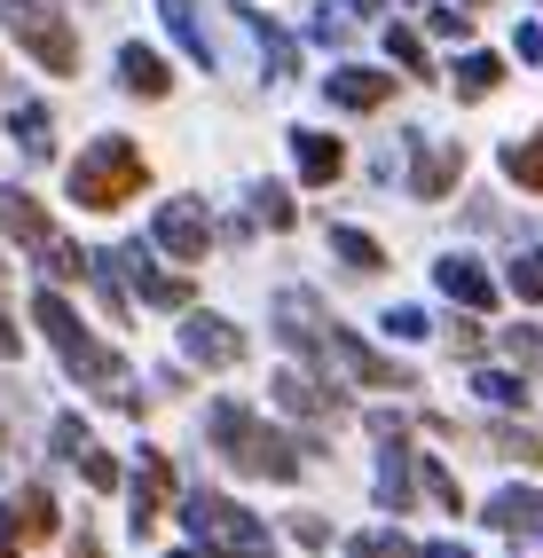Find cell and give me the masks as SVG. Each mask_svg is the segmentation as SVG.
I'll list each match as a JSON object with an SVG mask.
<instances>
[{"instance_id":"27","label":"cell","mask_w":543,"mask_h":558,"mask_svg":"<svg viewBox=\"0 0 543 558\" xmlns=\"http://www.w3.org/2000/svg\"><path fill=\"white\" fill-rule=\"evenodd\" d=\"M347 558H425V550H418L410 535H354Z\"/></svg>"},{"instance_id":"2","label":"cell","mask_w":543,"mask_h":558,"mask_svg":"<svg viewBox=\"0 0 543 558\" xmlns=\"http://www.w3.org/2000/svg\"><path fill=\"white\" fill-rule=\"evenodd\" d=\"M205 425H213V449H221L237 472H261V480H300V457H292V440H283V433H268L261 417H252V409L221 401Z\"/></svg>"},{"instance_id":"19","label":"cell","mask_w":543,"mask_h":558,"mask_svg":"<svg viewBox=\"0 0 543 558\" xmlns=\"http://www.w3.org/2000/svg\"><path fill=\"white\" fill-rule=\"evenodd\" d=\"M292 158H300L307 181H339V166H347V150L331 134H292Z\"/></svg>"},{"instance_id":"31","label":"cell","mask_w":543,"mask_h":558,"mask_svg":"<svg viewBox=\"0 0 543 558\" xmlns=\"http://www.w3.org/2000/svg\"><path fill=\"white\" fill-rule=\"evenodd\" d=\"M512 291H520V300H543V252H520L512 259Z\"/></svg>"},{"instance_id":"12","label":"cell","mask_w":543,"mask_h":558,"mask_svg":"<svg viewBox=\"0 0 543 558\" xmlns=\"http://www.w3.org/2000/svg\"><path fill=\"white\" fill-rule=\"evenodd\" d=\"M386 95H394V71H362V63L354 71H331V102L339 110H378Z\"/></svg>"},{"instance_id":"3","label":"cell","mask_w":543,"mask_h":558,"mask_svg":"<svg viewBox=\"0 0 543 558\" xmlns=\"http://www.w3.org/2000/svg\"><path fill=\"white\" fill-rule=\"evenodd\" d=\"M32 323H40L48 339H56V354L71 362V378H87L95 393H111V386L126 378V362H119L111 347H102V339H87V330H80V315H71V307L56 300V291H40V300H32Z\"/></svg>"},{"instance_id":"18","label":"cell","mask_w":543,"mask_h":558,"mask_svg":"<svg viewBox=\"0 0 543 558\" xmlns=\"http://www.w3.org/2000/svg\"><path fill=\"white\" fill-rule=\"evenodd\" d=\"M0 527H9V535H56V496H48V488H24Z\"/></svg>"},{"instance_id":"28","label":"cell","mask_w":543,"mask_h":558,"mask_svg":"<svg viewBox=\"0 0 543 558\" xmlns=\"http://www.w3.org/2000/svg\"><path fill=\"white\" fill-rule=\"evenodd\" d=\"M473 386H481V401H496V409H520V401H528V386L512 378V369H481Z\"/></svg>"},{"instance_id":"22","label":"cell","mask_w":543,"mask_h":558,"mask_svg":"<svg viewBox=\"0 0 543 558\" xmlns=\"http://www.w3.org/2000/svg\"><path fill=\"white\" fill-rule=\"evenodd\" d=\"M9 126H16V142H24V158H48V150H56V119H48L40 102H16Z\"/></svg>"},{"instance_id":"1","label":"cell","mask_w":543,"mask_h":558,"mask_svg":"<svg viewBox=\"0 0 543 558\" xmlns=\"http://www.w3.org/2000/svg\"><path fill=\"white\" fill-rule=\"evenodd\" d=\"M142 181H150L142 150H134L126 134H102L95 150L71 166V205H87V213H119L126 197H142Z\"/></svg>"},{"instance_id":"39","label":"cell","mask_w":543,"mask_h":558,"mask_svg":"<svg viewBox=\"0 0 543 558\" xmlns=\"http://www.w3.org/2000/svg\"><path fill=\"white\" fill-rule=\"evenodd\" d=\"M339 9H354V16H378V9H386V0H339Z\"/></svg>"},{"instance_id":"5","label":"cell","mask_w":543,"mask_h":558,"mask_svg":"<svg viewBox=\"0 0 543 558\" xmlns=\"http://www.w3.org/2000/svg\"><path fill=\"white\" fill-rule=\"evenodd\" d=\"M190 535L197 543H213V550H229V558H268V535H261V519L252 511H237L229 496H190Z\"/></svg>"},{"instance_id":"35","label":"cell","mask_w":543,"mask_h":558,"mask_svg":"<svg viewBox=\"0 0 543 558\" xmlns=\"http://www.w3.org/2000/svg\"><path fill=\"white\" fill-rule=\"evenodd\" d=\"M425 24H433V32H442V40H464V32H473V16H464V9H433Z\"/></svg>"},{"instance_id":"24","label":"cell","mask_w":543,"mask_h":558,"mask_svg":"<svg viewBox=\"0 0 543 558\" xmlns=\"http://www.w3.org/2000/svg\"><path fill=\"white\" fill-rule=\"evenodd\" d=\"M331 244H339L347 268H362V276H378V268H386V244H378V236H362V229H331Z\"/></svg>"},{"instance_id":"9","label":"cell","mask_w":543,"mask_h":558,"mask_svg":"<svg viewBox=\"0 0 543 558\" xmlns=\"http://www.w3.org/2000/svg\"><path fill=\"white\" fill-rule=\"evenodd\" d=\"M119 268L134 276V291H142L150 307H190V276H166V268H158V259L142 252V244H126V252H119Z\"/></svg>"},{"instance_id":"40","label":"cell","mask_w":543,"mask_h":558,"mask_svg":"<svg viewBox=\"0 0 543 558\" xmlns=\"http://www.w3.org/2000/svg\"><path fill=\"white\" fill-rule=\"evenodd\" d=\"M425 558H473V550H457V543H433V550H425Z\"/></svg>"},{"instance_id":"6","label":"cell","mask_w":543,"mask_h":558,"mask_svg":"<svg viewBox=\"0 0 543 558\" xmlns=\"http://www.w3.org/2000/svg\"><path fill=\"white\" fill-rule=\"evenodd\" d=\"M315 354H331V362H339V378H354V386H418L402 362L371 354L362 339H347V330H331V323H323V347H315Z\"/></svg>"},{"instance_id":"43","label":"cell","mask_w":543,"mask_h":558,"mask_svg":"<svg viewBox=\"0 0 543 558\" xmlns=\"http://www.w3.org/2000/svg\"><path fill=\"white\" fill-rule=\"evenodd\" d=\"M173 558H197V550H173Z\"/></svg>"},{"instance_id":"26","label":"cell","mask_w":543,"mask_h":558,"mask_svg":"<svg viewBox=\"0 0 543 558\" xmlns=\"http://www.w3.org/2000/svg\"><path fill=\"white\" fill-rule=\"evenodd\" d=\"M488 449H496V457H512V464H543V440L520 433V425H496V433H488Z\"/></svg>"},{"instance_id":"32","label":"cell","mask_w":543,"mask_h":558,"mask_svg":"<svg viewBox=\"0 0 543 558\" xmlns=\"http://www.w3.org/2000/svg\"><path fill=\"white\" fill-rule=\"evenodd\" d=\"M386 330H394V339H425L433 323H425V307H394V315H386Z\"/></svg>"},{"instance_id":"17","label":"cell","mask_w":543,"mask_h":558,"mask_svg":"<svg viewBox=\"0 0 543 558\" xmlns=\"http://www.w3.org/2000/svg\"><path fill=\"white\" fill-rule=\"evenodd\" d=\"M158 16L181 48H190V63H213V40H205V24H197V0H158Z\"/></svg>"},{"instance_id":"41","label":"cell","mask_w":543,"mask_h":558,"mask_svg":"<svg viewBox=\"0 0 543 558\" xmlns=\"http://www.w3.org/2000/svg\"><path fill=\"white\" fill-rule=\"evenodd\" d=\"M0 558H24V550H16V535H9V527H0Z\"/></svg>"},{"instance_id":"33","label":"cell","mask_w":543,"mask_h":558,"mask_svg":"<svg viewBox=\"0 0 543 558\" xmlns=\"http://www.w3.org/2000/svg\"><path fill=\"white\" fill-rule=\"evenodd\" d=\"M80 472H87V488H119V464L95 457V449H80Z\"/></svg>"},{"instance_id":"21","label":"cell","mask_w":543,"mask_h":558,"mask_svg":"<svg viewBox=\"0 0 543 558\" xmlns=\"http://www.w3.org/2000/svg\"><path fill=\"white\" fill-rule=\"evenodd\" d=\"M237 16L252 24V40L268 48V71H300V40H292V32H283V24H268L261 9H237Z\"/></svg>"},{"instance_id":"29","label":"cell","mask_w":543,"mask_h":558,"mask_svg":"<svg viewBox=\"0 0 543 558\" xmlns=\"http://www.w3.org/2000/svg\"><path fill=\"white\" fill-rule=\"evenodd\" d=\"M386 56H394V63H402V71H418V80H425V71H433V63H425V40H418V32H402V24H394V32H386Z\"/></svg>"},{"instance_id":"34","label":"cell","mask_w":543,"mask_h":558,"mask_svg":"<svg viewBox=\"0 0 543 558\" xmlns=\"http://www.w3.org/2000/svg\"><path fill=\"white\" fill-rule=\"evenodd\" d=\"M504 354H512V362H535V354H543V339H535L528 323H512V330H504Z\"/></svg>"},{"instance_id":"42","label":"cell","mask_w":543,"mask_h":558,"mask_svg":"<svg viewBox=\"0 0 543 558\" xmlns=\"http://www.w3.org/2000/svg\"><path fill=\"white\" fill-rule=\"evenodd\" d=\"M464 9H488V0H464Z\"/></svg>"},{"instance_id":"14","label":"cell","mask_w":543,"mask_h":558,"mask_svg":"<svg viewBox=\"0 0 543 558\" xmlns=\"http://www.w3.org/2000/svg\"><path fill=\"white\" fill-rule=\"evenodd\" d=\"M0 229H9L16 244H32V252H40V244L56 236V229H48V213H40V205H32L24 190H0Z\"/></svg>"},{"instance_id":"4","label":"cell","mask_w":543,"mask_h":558,"mask_svg":"<svg viewBox=\"0 0 543 558\" xmlns=\"http://www.w3.org/2000/svg\"><path fill=\"white\" fill-rule=\"evenodd\" d=\"M0 16H9V32L40 56V71H56V80H71L80 71V40H71L63 9H48V0H0Z\"/></svg>"},{"instance_id":"25","label":"cell","mask_w":543,"mask_h":558,"mask_svg":"<svg viewBox=\"0 0 543 558\" xmlns=\"http://www.w3.org/2000/svg\"><path fill=\"white\" fill-rule=\"evenodd\" d=\"M504 173H512L520 190L543 197V142H512V150H504Z\"/></svg>"},{"instance_id":"7","label":"cell","mask_w":543,"mask_h":558,"mask_svg":"<svg viewBox=\"0 0 543 558\" xmlns=\"http://www.w3.org/2000/svg\"><path fill=\"white\" fill-rule=\"evenodd\" d=\"M181 354L205 362V369H237L244 362V330L221 323V315H190V323H181Z\"/></svg>"},{"instance_id":"8","label":"cell","mask_w":543,"mask_h":558,"mask_svg":"<svg viewBox=\"0 0 543 558\" xmlns=\"http://www.w3.org/2000/svg\"><path fill=\"white\" fill-rule=\"evenodd\" d=\"M158 244H166L173 259H205V244H213L205 205H197V197H173V205L158 213Z\"/></svg>"},{"instance_id":"20","label":"cell","mask_w":543,"mask_h":558,"mask_svg":"<svg viewBox=\"0 0 543 558\" xmlns=\"http://www.w3.org/2000/svg\"><path fill=\"white\" fill-rule=\"evenodd\" d=\"M166 488H173V464L150 457V464H142V488H134V527H142V535H150V519L166 511Z\"/></svg>"},{"instance_id":"37","label":"cell","mask_w":543,"mask_h":558,"mask_svg":"<svg viewBox=\"0 0 543 558\" xmlns=\"http://www.w3.org/2000/svg\"><path fill=\"white\" fill-rule=\"evenodd\" d=\"M520 56H528V63H543V24H528V32H520Z\"/></svg>"},{"instance_id":"36","label":"cell","mask_w":543,"mask_h":558,"mask_svg":"<svg viewBox=\"0 0 543 558\" xmlns=\"http://www.w3.org/2000/svg\"><path fill=\"white\" fill-rule=\"evenodd\" d=\"M292 535H300L307 550H323V543H331V527H323V519H292Z\"/></svg>"},{"instance_id":"15","label":"cell","mask_w":543,"mask_h":558,"mask_svg":"<svg viewBox=\"0 0 543 558\" xmlns=\"http://www.w3.org/2000/svg\"><path fill=\"white\" fill-rule=\"evenodd\" d=\"M276 401H283V409H307V417H339V393L323 386V378H307V369H283V378H276Z\"/></svg>"},{"instance_id":"38","label":"cell","mask_w":543,"mask_h":558,"mask_svg":"<svg viewBox=\"0 0 543 558\" xmlns=\"http://www.w3.org/2000/svg\"><path fill=\"white\" fill-rule=\"evenodd\" d=\"M16 347H24V339H16V323L0 315V362H16Z\"/></svg>"},{"instance_id":"30","label":"cell","mask_w":543,"mask_h":558,"mask_svg":"<svg viewBox=\"0 0 543 558\" xmlns=\"http://www.w3.org/2000/svg\"><path fill=\"white\" fill-rule=\"evenodd\" d=\"M252 213H261L268 229H292V197H283L276 181H261V190H252Z\"/></svg>"},{"instance_id":"11","label":"cell","mask_w":543,"mask_h":558,"mask_svg":"<svg viewBox=\"0 0 543 558\" xmlns=\"http://www.w3.org/2000/svg\"><path fill=\"white\" fill-rule=\"evenodd\" d=\"M119 80H126V95H142V102L173 95V71H166V56H150V48H119Z\"/></svg>"},{"instance_id":"10","label":"cell","mask_w":543,"mask_h":558,"mask_svg":"<svg viewBox=\"0 0 543 558\" xmlns=\"http://www.w3.org/2000/svg\"><path fill=\"white\" fill-rule=\"evenodd\" d=\"M433 283H442L457 307H481V315L496 307V276L481 268V259H464V252H457V259H442V268H433Z\"/></svg>"},{"instance_id":"23","label":"cell","mask_w":543,"mask_h":558,"mask_svg":"<svg viewBox=\"0 0 543 558\" xmlns=\"http://www.w3.org/2000/svg\"><path fill=\"white\" fill-rule=\"evenodd\" d=\"M496 87H504V63H496V56H464V63H457V95H464V102H481V95H496Z\"/></svg>"},{"instance_id":"13","label":"cell","mask_w":543,"mask_h":558,"mask_svg":"<svg viewBox=\"0 0 543 558\" xmlns=\"http://www.w3.org/2000/svg\"><path fill=\"white\" fill-rule=\"evenodd\" d=\"M481 519H488L496 535H528V527H543V496L535 488H504V496H488Z\"/></svg>"},{"instance_id":"16","label":"cell","mask_w":543,"mask_h":558,"mask_svg":"<svg viewBox=\"0 0 543 558\" xmlns=\"http://www.w3.org/2000/svg\"><path fill=\"white\" fill-rule=\"evenodd\" d=\"M457 173H464V150H457V142H433V150L418 158V197H449Z\"/></svg>"}]
</instances>
